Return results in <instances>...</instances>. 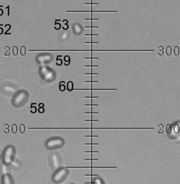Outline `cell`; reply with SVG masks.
Wrapping results in <instances>:
<instances>
[{
  "label": "cell",
  "instance_id": "1",
  "mask_svg": "<svg viewBox=\"0 0 180 184\" xmlns=\"http://www.w3.org/2000/svg\"><path fill=\"white\" fill-rule=\"evenodd\" d=\"M14 153H15V148L13 146H7L4 152H3V156H2V160L4 165L8 166L10 162H12L13 159L14 158Z\"/></svg>",
  "mask_w": 180,
  "mask_h": 184
},
{
  "label": "cell",
  "instance_id": "2",
  "mask_svg": "<svg viewBox=\"0 0 180 184\" xmlns=\"http://www.w3.org/2000/svg\"><path fill=\"white\" fill-rule=\"evenodd\" d=\"M69 171L67 169L65 168H59L55 172V173L52 176V181L56 183H61L62 181L65 180V179L68 176Z\"/></svg>",
  "mask_w": 180,
  "mask_h": 184
},
{
  "label": "cell",
  "instance_id": "3",
  "mask_svg": "<svg viewBox=\"0 0 180 184\" xmlns=\"http://www.w3.org/2000/svg\"><path fill=\"white\" fill-rule=\"evenodd\" d=\"M64 140L61 137H52L46 141L45 146L48 149H56L64 145Z\"/></svg>",
  "mask_w": 180,
  "mask_h": 184
},
{
  "label": "cell",
  "instance_id": "4",
  "mask_svg": "<svg viewBox=\"0 0 180 184\" xmlns=\"http://www.w3.org/2000/svg\"><path fill=\"white\" fill-rule=\"evenodd\" d=\"M28 98L27 93L24 91H20L18 94H17L14 98L13 99V105L15 106H21L24 104V103L27 101Z\"/></svg>",
  "mask_w": 180,
  "mask_h": 184
},
{
  "label": "cell",
  "instance_id": "5",
  "mask_svg": "<svg viewBox=\"0 0 180 184\" xmlns=\"http://www.w3.org/2000/svg\"><path fill=\"white\" fill-rule=\"evenodd\" d=\"M50 162H51V169L53 170H57L59 169L62 165V157L60 156L59 153L58 152H54L51 154L50 156Z\"/></svg>",
  "mask_w": 180,
  "mask_h": 184
},
{
  "label": "cell",
  "instance_id": "6",
  "mask_svg": "<svg viewBox=\"0 0 180 184\" xmlns=\"http://www.w3.org/2000/svg\"><path fill=\"white\" fill-rule=\"evenodd\" d=\"M1 91L3 94L7 96H11L17 93V88L15 86L9 85V84H3L1 88Z\"/></svg>",
  "mask_w": 180,
  "mask_h": 184
},
{
  "label": "cell",
  "instance_id": "7",
  "mask_svg": "<svg viewBox=\"0 0 180 184\" xmlns=\"http://www.w3.org/2000/svg\"><path fill=\"white\" fill-rule=\"evenodd\" d=\"M9 166L10 167L11 169L15 170V171H18V170H20L22 167H23V163L21 162V161L19 159L14 157L12 162H10V164L9 165Z\"/></svg>",
  "mask_w": 180,
  "mask_h": 184
},
{
  "label": "cell",
  "instance_id": "8",
  "mask_svg": "<svg viewBox=\"0 0 180 184\" xmlns=\"http://www.w3.org/2000/svg\"><path fill=\"white\" fill-rule=\"evenodd\" d=\"M2 184H14L12 176L9 173L2 175Z\"/></svg>",
  "mask_w": 180,
  "mask_h": 184
},
{
  "label": "cell",
  "instance_id": "9",
  "mask_svg": "<svg viewBox=\"0 0 180 184\" xmlns=\"http://www.w3.org/2000/svg\"><path fill=\"white\" fill-rule=\"evenodd\" d=\"M67 90L69 91H72L73 90V84L72 81H69L67 83Z\"/></svg>",
  "mask_w": 180,
  "mask_h": 184
},
{
  "label": "cell",
  "instance_id": "10",
  "mask_svg": "<svg viewBox=\"0 0 180 184\" xmlns=\"http://www.w3.org/2000/svg\"><path fill=\"white\" fill-rule=\"evenodd\" d=\"M59 90L60 91H65L66 90V85L64 81H61L59 83Z\"/></svg>",
  "mask_w": 180,
  "mask_h": 184
},
{
  "label": "cell",
  "instance_id": "11",
  "mask_svg": "<svg viewBox=\"0 0 180 184\" xmlns=\"http://www.w3.org/2000/svg\"><path fill=\"white\" fill-rule=\"evenodd\" d=\"M64 61H65V65H66V66H69V63H70V57L69 56H66L64 57Z\"/></svg>",
  "mask_w": 180,
  "mask_h": 184
},
{
  "label": "cell",
  "instance_id": "12",
  "mask_svg": "<svg viewBox=\"0 0 180 184\" xmlns=\"http://www.w3.org/2000/svg\"><path fill=\"white\" fill-rule=\"evenodd\" d=\"M164 54V49H163L162 46H160L158 50V56H161Z\"/></svg>",
  "mask_w": 180,
  "mask_h": 184
},
{
  "label": "cell",
  "instance_id": "13",
  "mask_svg": "<svg viewBox=\"0 0 180 184\" xmlns=\"http://www.w3.org/2000/svg\"><path fill=\"white\" fill-rule=\"evenodd\" d=\"M179 53V48L178 46H176L175 49H174V56H177Z\"/></svg>",
  "mask_w": 180,
  "mask_h": 184
},
{
  "label": "cell",
  "instance_id": "14",
  "mask_svg": "<svg viewBox=\"0 0 180 184\" xmlns=\"http://www.w3.org/2000/svg\"><path fill=\"white\" fill-rule=\"evenodd\" d=\"M171 53V49L170 46H168L166 48V56H169Z\"/></svg>",
  "mask_w": 180,
  "mask_h": 184
},
{
  "label": "cell",
  "instance_id": "15",
  "mask_svg": "<svg viewBox=\"0 0 180 184\" xmlns=\"http://www.w3.org/2000/svg\"><path fill=\"white\" fill-rule=\"evenodd\" d=\"M5 28H6V32H5V34H10L9 33H8V31L10 30L11 26L9 25V24H7V25L5 26Z\"/></svg>",
  "mask_w": 180,
  "mask_h": 184
},
{
  "label": "cell",
  "instance_id": "16",
  "mask_svg": "<svg viewBox=\"0 0 180 184\" xmlns=\"http://www.w3.org/2000/svg\"><path fill=\"white\" fill-rule=\"evenodd\" d=\"M26 53V49L24 46H22L21 49H20V56H24Z\"/></svg>",
  "mask_w": 180,
  "mask_h": 184
},
{
  "label": "cell",
  "instance_id": "17",
  "mask_svg": "<svg viewBox=\"0 0 180 184\" xmlns=\"http://www.w3.org/2000/svg\"><path fill=\"white\" fill-rule=\"evenodd\" d=\"M24 131H25V126L24 124L20 125V133H24Z\"/></svg>",
  "mask_w": 180,
  "mask_h": 184
},
{
  "label": "cell",
  "instance_id": "18",
  "mask_svg": "<svg viewBox=\"0 0 180 184\" xmlns=\"http://www.w3.org/2000/svg\"><path fill=\"white\" fill-rule=\"evenodd\" d=\"M171 126L170 124H168L167 126H166V132H167L168 134H169L171 133Z\"/></svg>",
  "mask_w": 180,
  "mask_h": 184
},
{
  "label": "cell",
  "instance_id": "19",
  "mask_svg": "<svg viewBox=\"0 0 180 184\" xmlns=\"http://www.w3.org/2000/svg\"><path fill=\"white\" fill-rule=\"evenodd\" d=\"M17 52H18V49H17V46H14L13 49V56H17Z\"/></svg>",
  "mask_w": 180,
  "mask_h": 184
},
{
  "label": "cell",
  "instance_id": "20",
  "mask_svg": "<svg viewBox=\"0 0 180 184\" xmlns=\"http://www.w3.org/2000/svg\"><path fill=\"white\" fill-rule=\"evenodd\" d=\"M4 51H6V52H5L4 56H9V46H7V47L5 48Z\"/></svg>",
  "mask_w": 180,
  "mask_h": 184
},
{
  "label": "cell",
  "instance_id": "21",
  "mask_svg": "<svg viewBox=\"0 0 180 184\" xmlns=\"http://www.w3.org/2000/svg\"><path fill=\"white\" fill-rule=\"evenodd\" d=\"M62 64V60L60 59L59 58H57V62H56V65L57 66H61Z\"/></svg>",
  "mask_w": 180,
  "mask_h": 184
},
{
  "label": "cell",
  "instance_id": "22",
  "mask_svg": "<svg viewBox=\"0 0 180 184\" xmlns=\"http://www.w3.org/2000/svg\"><path fill=\"white\" fill-rule=\"evenodd\" d=\"M60 28H61V24H57V23H56V24H55V29H56V30H59Z\"/></svg>",
  "mask_w": 180,
  "mask_h": 184
},
{
  "label": "cell",
  "instance_id": "23",
  "mask_svg": "<svg viewBox=\"0 0 180 184\" xmlns=\"http://www.w3.org/2000/svg\"><path fill=\"white\" fill-rule=\"evenodd\" d=\"M36 108L34 107V106H31V108H30V112H32V113H34V112H36Z\"/></svg>",
  "mask_w": 180,
  "mask_h": 184
},
{
  "label": "cell",
  "instance_id": "24",
  "mask_svg": "<svg viewBox=\"0 0 180 184\" xmlns=\"http://www.w3.org/2000/svg\"><path fill=\"white\" fill-rule=\"evenodd\" d=\"M62 29L65 30H67L69 29V25L68 24H64V25L62 26Z\"/></svg>",
  "mask_w": 180,
  "mask_h": 184
},
{
  "label": "cell",
  "instance_id": "25",
  "mask_svg": "<svg viewBox=\"0 0 180 184\" xmlns=\"http://www.w3.org/2000/svg\"><path fill=\"white\" fill-rule=\"evenodd\" d=\"M17 132V125H13V133H15Z\"/></svg>",
  "mask_w": 180,
  "mask_h": 184
},
{
  "label": "cell",
  "instance_id": "26",
  "mask_svg": "<svg viewBox=\"0 0 180 184\" xmlns=\"http://www.w3.org/2000/svg\"><path fill=\"white\" fill-rule=\"evenodd\" d=\"M98 34H85V35H84V36L85 37H96V36H98Z\"/></svg>",
  "mask_w": 180,
  "mask_h": 184
},
{
  "label": "cell",
  "instance_id": "27",
  "mask_svg": "<svg viewBox=\"0 0 180 184\" xmlns=\"http://www.w3.org/2000/svg\"><path fill=\"white\" fill-rule=\"evenodd\" d=\"M38 112H40V113H43V112H45V109H44V108H39Z\"/></svg>",
  "mask_w": 180,
  "mask_h": 184
},
{
  "label": "cell",
  "instance_id": "28",
  "mask_svg": "<svg viewBox=\"0 0 180 184\" xmlns=\"http://www.w3.org/2000/svg\"><path fill=\"white\" fill-rule=\"evenodd\" d=\"M85 6H87V5H88V6H89V5H90V6H96V5H98V3H85Z\"/></svg>",
  "mask_w": 180,
  "mask_h": 184
},
{
  "label": "cell",
  "instance_id": "29",
  "mask_svg": "<svg viewBox=\"0 0 180 184\" xmlns=\"http://www.w3.org/2000/svg\"><path fill=\"white\" fill-rule=\"evenodd\" d=\"M1 27H2V24H0V34H3V29Z\"/></svg>",
  "mask_w": 180,
  "mask_h": 184
},
{
  "label": "cell",
  "instance_id": "30",
  "mask_svg": "<svg viewBox=\"0 0 180 184\" xmlns=\"http://www.w3.org/2000/svg\"><path fill=\"white\" fill-rule=\"evenodd\" d=\"M98 19H92V18H90V19H84V20L87 21V20H98Z\"/></svg>",
  "mask_w": 180,
  "mask_h": 184
},
{
  "label": "cell",
  "instance_id": "31",
  "mask_svg": "<svg viewBox=\"0 0 180 184\" xmlns=\"http://www.w3.org/2000/svg\"><path fill=\"white\" fill-rule=\"evenodd\" d=\"M1 7H2V6H0V8H1ZM2 14H3V10L0 9V16H2Z\"/></svg>",
  "mask_w": 180,
  "mask_h": 184
},
{
  "label": "cell",
  "instance_id": "32",
  "mask_svg": "<svg viewBox=\"0 0 180 184\" xmlns=\"http://www.w3.org/2000/svg\"><path fill=\"white\" fill-rule=\"evenodd\" d=\"M85 29H87V28H98V27H85Z\"/></svg>",
  "mask_w": 180,
  "mask_h": 184
},
{
  "label": "cell",
  "instance_id": "33",
  "mask_svg": "<svg viewBox=\"0 0 180 184\" xmlns=\"http://www.w3.org/2000/svg\"><path fill=\"white\" fill-rule=\"evenodd\" d=\"M85 68H87V67H88V68H89V67H98V66H85Z\"/></svg>",
  "mask_w": 180,
  "mask_h": 184
},
{
  "label": "cell",
  "instance_id": "34",
  "mask_svg": "<svg viewBox=\"0 0 180 184\" xmlns=\"http://www.w3.org/2000/svg\"><path fill=\"white\" fill-rule=\"evenodd\" d=\"M62 22H63V23H65L64 24H68V20H62Z\"/></svg>",
  "mask_w": 180,
  "mask_h": 184
},
{
  "label": "cell",
  "instance_id": "35",
  "mask_svg": "<svg viewBox=\"0 0 180 184\" xmlns=\"http://www.w3.org/2000/svg\"><path fill=\"white\" fill-rule=\"evenodd\" d=\"M85 76L87 75H97V73H87V74H84Z\"/></svg>",
  "mask_w": 180,
  "mask_h": 184
},
{
  "label": "cell",
  "instance_id": "36",
  "mask_svg": "<svg viewBox=\"0 0 180 184\" xmlns=\"http://www.w3.org/2000/svg\"><path fill=\"white\" fill-rule=\"evenodd\" d=\"M84 44H98V42H94V41H92V42H86Z\"/></svg>",
  "mask_w": 180,
  "mask_h": 184
},
{
  "label": "cell",
  "instance_id": "37",
  "mask_svg": "<svg viewBox=\"0 0 180 184\" xmlns=\"http://www.w3.org/2000/svg\"><path fill=\"white\" fill-rule=\"evenodd\" d=\"M39 107L40 108L44 107V104H43V103H40V104H39Z\"/></svg>",
  "mask_w": 180,
  "mask_h": 184
}]
</instances>
